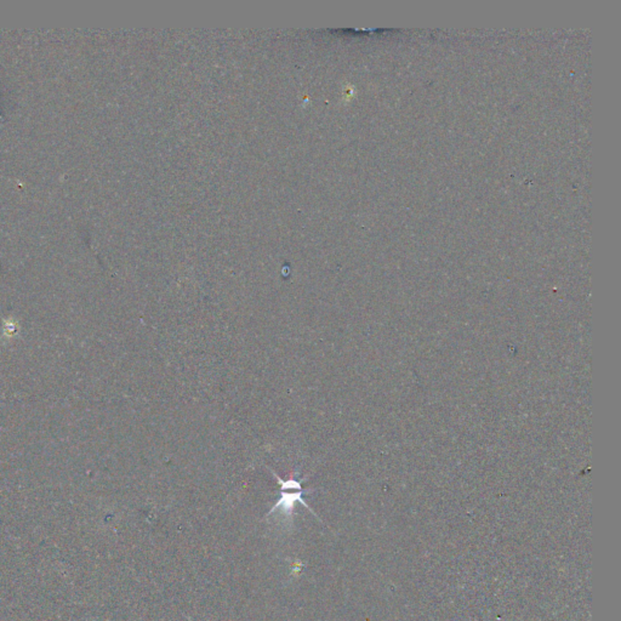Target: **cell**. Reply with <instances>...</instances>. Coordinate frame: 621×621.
<instances>
[{
  "label": "cell",
  "instance_id": "1",
  "mask_svg": "<svg viewBox=\"0 0 621 621\" xmlns=\"http://www.w3.org/2000/svg\"><path fill=\"white\" fill-rule=\"evenodd\" d=\"M273 476L276 477L277 482L280 483L282 497L276 502V505L272 507V510L268 512L267 517H270L273 514H276V512H280L283 516L285 522L292 523L294 509H295V504L297 502H300L302 506L306 507L307 510L311 511L316 516V514L311 510V507L307 505V502L304 501V499H302L304 494L307 493V492L302 489L301 482L297 481V478L294 477L295 473H292V477L289 478V479H282L275 472H273Z\"/></svg>",
  "mask_w": 621,
  "mask_h": 621
}]
</instances>
